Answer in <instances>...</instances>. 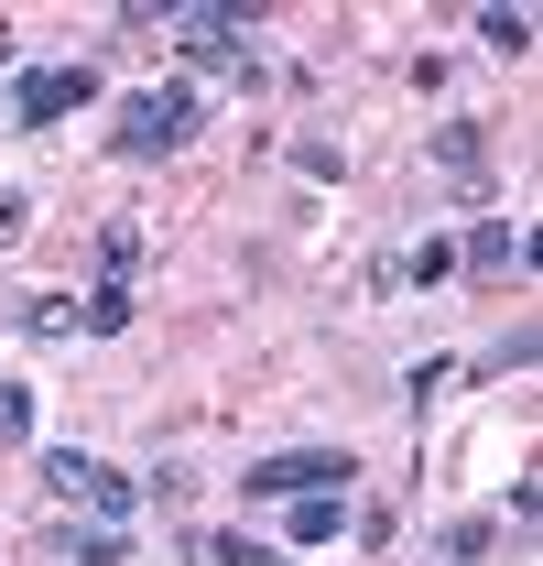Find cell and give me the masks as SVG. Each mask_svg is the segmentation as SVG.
Instances as JSON below:
<instances>
[{"mask_svg":"<svg viewBox=\"0 0 543 566\" xmlns=\"http://www.w3.org/2000/svg\"><path fill=\"white\" fill-rule=\"evenodd\" d=\"M196 120H206L196 87H131V98H120V120H109V153H120V164H163V153H185V142H196Z\"/></svg>","mask_w":543,"mask_h":566,"instance_id":"cell-1","label":"cell"},{"mask_svg":"<svg viewBox=\"0 0 543 566\" xmlns=\"http://www.w3.org/2000/svg\"><path fill=\"white\" fill-rule=\"evenodd\" d=\"M44 491L66 501V512H87V523H131L141 512V480H120V469L87 458V447H44Z\"/></svg>","mask_w":543,"mask_h":566,"instance_id":"cell-2","label":"cell"},{"mask_svg":"<svg viewBox=\"0 0 543 566\" xmlns=\"http://www.w3.org/2000/svg\"><path fill=\"white\" fill-rule=\"evenodd\" d=\"M152 22H163V44H185L196 66L262 76V55H251V11H228V0H174V11H152Z\"/></svg>","mask_w":543,"mask_h":566,"instance_id":"cell-3","label":"cell"},{"mask_svg":"<svg viewBox=\"0 0 543 566\" xmlns=\"http://www.w3.org/2000/svg\"><path fill=\"white\" fill-rule=\"evenodd\" d=\"M348 480H359L348 447H272L239 469V501H305V491H348Z\"/></svg>","mask_w":543,"mask_h":566,"instance_id":"cell-4","label":"cell"},{"mask_svg":"<svg viewBox=\"0 0 543 566\" xmlns=\"http://www.w3.org/2000/svg\"><path fill=\"white\" fill-rule=\"evenodd\" d=\"M87 98H98V66H87V55H76V66H22L11 76V132H55Z\"/></svg>","mask_w":543,"mask_h":566,"instance_id":"cell-5","label":"cell"},{"mask_svg":"<svg viewBox=\"0 0 543 566\" xmlns=\"http://www.w3.org/2000/svg\"><path fill=\"white\" fill-rule=\"evenodd\" d=\"M338 534H348V491L283 501V556H316V545H338Z\"/></svg>","mask_w":543,"mask_h":566,"instance_id":"cell-6","label":"cell"},{"mask_svg":"<svg viewBox=\"0 0 543 566\" xmlns=\"http://www.w3.org/2000/svg\"><path fill=\"white\" fill-rule=\"evenodd\" d=\"M435 164H446V175H457V186H489V120H435Z\"/></svg>","mask_w":543,"mask_h":566,"instance_id":"cell-7","label":"cell"},{"mask_svg":"<svg viewBox=\"0 0 543 566\" xmlns=\"http://www.w3.org/2000/svg\"><path fill=\"white\" fill-rule=\"evenodd\" d=\"M457 262H468V273H511V262H533V240H522L511 218H478L468 240H457Z\"/></svg>","mask_w":543,"mask_h":566,"instance_id":"cell-8","label":"cell"},{"mask_svg":"<svg viewBox=\"0 0 543 566\" xmlns=\"http://www.w3.org/2000/svg\"><path fill=\"white\" fill-rule=\"evenodd\" d=\"M185 556H196V566H294L283 545H262V534H217V523L185 534Z\"/></svg>","mask_w":543,"mask_h":566,"instance_id":"cell-9","label":"cell"},{"mask_svg":"<svg viewBox=\"0 0 543 566\" xmlns=\"http://www.w3.org/2000/svg\"><path fill=\"white\" fill-rule=\"evenodd\" d=\"M131 283H87V305H76V338H131Z\"/></svg>","mask_w":543,"mask_h":566,"instance_id":"cell-10","label":"cell"},{"mask_svg":"<svg viewBox=\"0 0 543 566\" xmlns=\"http://www.w3.org/2000/svg\"><path fill=\"white\" fill-rule=\"evenodd\" d=\"M33 436H44V392L0 370V447H33Z\"/></svg>","mask_w":543,"mask_h":566,"instance_id":"cell-11","label":"cell"},{"mask_svg":"<svg viewBox=\"0 0 543 566\" xmlns=\"http://www.w3.org/2000/svg\"><path fill=\"white\" fill-rule=\"evenodd\" d=\"M131 262H141V229L109 218V229H98V283H131Z\"/></svg>","mask_w":543,"mask_h":566,"instance_id":"cell-12","label":"cell"},{"mask_svg":"<svg viewBox=\"0 0 543 566\" xmlns=\"http://www.w3.org/2000/svg\"><path fill=\"white\" fill-rule=\"evenodd\" d=\"M478 44L489 55H533V11H478Z\"/></svg>","mask_w":543,"mask_h":566,"instance_id":"cell-13","label":"cell"},{"mask_svg":"<svg viewBox=\"0 0 543 566\" xmlns=\"http://www.w3.org/2000/svg\"><path fill=\"white\" fill-rule=\"evenodd\" d=\"M22 338H76V305L66 294H22Z\"/></svg>","mask_w":543,"mask_h":566,"instance_id":"cell-14","label":"cell"},{"mask_svg":"<svg viewBox=\"0 0 543 566\" xmlns=\"http://www.w3.org/2000/svg\"><path fill=\"white\" fill-rule=\"evenodd\" d=\"M76 566H131V523H87L76 534Z\"/></svg>","mask_w":543,"mask_h":566,"instance_id":"cell-15","label":"cell"},{"mask_svg":"<svg viewBox=\"0 0 543 566\" xmlns=\"http://www.w3.org/2000/svg\"><path fill=\"white\" fill-rule=\"evenodd\" d=\"M392 273H403V283H446V273H457V240H413Z\"/></svg>","mask_w":543,"mask_h":566,"instance_id":"cell-16","label":"cell"},{"mask_svg":"<svg viewBox=\"0 0 543 566\" xmlns=\"http://www.w3.org/2000/svg\"><path fill=\"white\" fill-rule=\"evenodd\" d=\"M446 381H457V359H413V370H403V403H413V415H424V403H435Z\"/></svg>","mask_w":543,"mask_h":566,"instance_id":"cell-17","label":"cell"},{"mask_svg":"<svg viewBox=\"0 0 543 566\" xmlns=\"http://www.w3.org/2000/svg\"><path fill=\"white\" fill-rule=\"evenodd\" d=\"M435 556H446V566H478V556H489V523H446Z\"/></svg>","mask_w":543,"mask_h":566,"instance_id":"cell-18","label":"cell"},{"mask_svg":"<svg viewBox=\"0 0 543 566\" xmlns=\"http://www.w3.org/2000/svg\"><path fill=\"white\" fill-rule=\"evenodd\" d=\"M294 175H316V186H338V175H348V153H338V142H294Z\"/></svg>","mask_w":543,"mask_h":566,"instance_id":"cell-19","label":"cell"},{"mask_svg":"<svg viewBox=\"0 0 543 566\" xmlns=\"http://www.w3.org/2000/svg\"><path fill=\"white\" fill-rule=\"evenodd\" d=\"M22 218H33V186H0V240H11Z\"/></svg>","mask_w":543,"mask_h":566,"instance_id":"cell-20","label":"cell"}]
</instances>
